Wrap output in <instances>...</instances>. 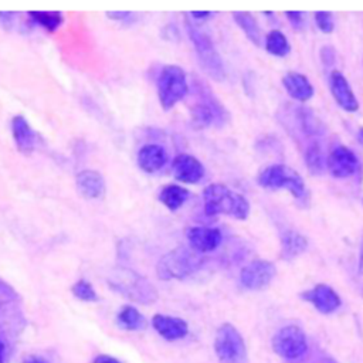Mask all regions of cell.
Wrapping results in <instances>:
<instances>
[{"label": "cell", "mask_w": 363, "mask_h": 363, "mask_svg": "<svg viewBox=\"0 0 363 363\" xmlns=\"http://www.w3.org/2000/svg\"><path fill=\"white\" fill-rule=\"evenodd\" d=\"M299 118H301V125H302V129L305 130V133L318 135L323 130V128L319 125V121L308 109H301Z\"/></svg>", "instance_id": "29"}, {"label": "cell", "mask_w": 363, "mask_h": 363, "mask_svg": "<svg viewBox=\"0 0 363 363\" xmlns=\"http://www.w3.org/2000/svg\"><path fill=\"white\" fill-rule=\"evenodd\" d=\"M152 325L155 330L166 340H179L184 337L189 332V326L186 320H183L182 318H174V316L162 315V313H156L153 316Z\"/></svg>", "instance_id": "17"}, {"label": "cell", "mask_w": 363, "mask_h": 363, "mask_svg": "<svg viewBox=\"0 0 363 363\" xmlns=\"http://www.w3.org/2000/svg\"><path fill=\"white\" fill-rule=\"evenodd\" d=\"M92 363H121L118 359L112 357V356H108V354H99L94 359Z\"/></svg>", "instance_id": "33"}, {"label": "cell", "mask_w": 363, "mask_h": 363, "mask_svg": "<svg viewBox=\"0 0 363 363\" xmlns=\"http://www.w3.org/2000/svg\"><path fill=\"white\" fill-rule=\"evenodd\" d=\"M305 163L311 174H320L325 167V159L322 155V149L318 142H313L308 146L305 153Z\"/></svg>", "instance_id": "27"}, {"label": "cell", "mask_w": 363, "mask_h": 363, "mask_svg": "<svg viewBox=\"0 0 363 363\" xmlns=\"http://www.w3.org/2000/svg\"><path fill=\"white\" fill-rule=\"evenodd\" d=\"M315 21L316 26L320 28V31L329 34L333 31L335 23H333V16L328 11H318L315 13Z\"/></svg>", "instance_id": "30"}, {"label": "cell", "mask_w": 363, "mask_h": 363, "mask_svg": "<svg viewBox=\"0 0 363 363\" xmlns=\"http://www.w3.org/2000/svg\"><path fill=\"white\" fill-rule=\"evenodd\" d=\"M233 18L238 24V27L245 33L247 38L257 47L261 45V28L254 18L252 14L245 11H235L233 13Z\"/></svg>", "instance_id": "23"}, {"label": "cell", "mask_w": 363, "mask_h": 363, "mask_svg": "<svg viewBox=\"0 0 363 363\" xmlns=\"http://www.w3.org/2000/svg\"><path fill=\"white\" fill-rule=\"evenodd\" d=\"M326 363H335V362H333V360H328Z\"/></svg>", "instance_id": "39"}, {"label": "cell", "mask_w": 363, "mask_h": 363, "mask_svg": "<svg viewBox=\"0 0 363 363\" xmlns=\"http://www.w3.org/2000/svg\"><path fill=\"white\" fill-rule=\"evenodd\" d=\"M11 135L16 147L23 153H31L37 146V133L23 115L11 119Z\"/></svg>", "instance_id": "15"}, {"label": "cell", "mask_w": 363, "mask_h": 363, "mask_svg": "<svg viewBox=\"0 0 363 363\" xmlns=\"http://www.w3.org/2000/svg\"><path fill=\"white\" fill-rule=\"evenodd\" d=\"M282 84L288 92V95L296 101L306 102L313 95V86L309 79L299 72H286L282 78Z\"/></svg>", "instance_id": "19"}, {"label": "cell", "mask_w": 363, "mask_h": 363, "mask_svg": "<svg viewBox=\"0 0 363 363\" xmlns=\"http://www.w3.org/2000/svg\"><path fill=\"white\" fill-rule=\"evenodd\" d=\"M265 48L269 54L277 55V57H285L291 51V45H289L286 37L279 30H272L267 34Z\"/></svg>", "instance_id": "25"}, {"label": "cell", "mask_w": 363, "mask_h": 363, "mask_svg": "<svg viewBox=\"0 0 363 363\" xmlns=\"http://www.w3.org/2000/svg\"><path fill=\"white\" fill-rule=\"evenodd\" d=\"M189 196L190 191L180 184H167L162 187L159 191L160 203L170 211L179 210L183 206V203L189 199Z\"/></svg>", "instance_id": "22"}, {"label": "cell", "mask_w": 363, "mask_h": 363, "mask_svg": "<svg viewBox=\"0 0 363 363\" xmlns=\"http://www.w3.org/2000/svg\"><path fill=\"white\" fill-rule=\"evenodd\" d=\"M23 363H48L45 359H43V357H40V356H28V357H26L24 359V362Z\"/></svg>", "instance_id": "35"}, {"label": "cell", "mask_w": 363, "mask_h": 363, "mask_svg": "<svg viewBox=\"0 0 363 363\" xmlns=\"http://www.w3.org/2000/svg\"><path fill=\"white\" fill-rule=\"evenodd\" d=\"M138 166L146 173H155L160 170L167 162V153L163 146L156 143L145 145L138 152Z\"/></svg>", "instance_id": "18"}, {"label": "cell", "mask_w": 363, "mask_h": 363, "mask_svg": "<svg viewBox=\"0 0 363 363\" xmlns=\"http://www.w3.org/2000/svg\"><path fill=\"white\" fill-rule=\"evenodd\" d=\"M118 323L128 330H140L146 326V319L136 308L126 305L118 313Z\"/></svg>", "instance_id": "24"}, {"label": "cell", "mask_w": 363, "mask_h": 363, "mask_svg": "<svg viewBox=\"0 0 363 363\" xmlns=\"http://www.w3.org/2000/svg\"><path fill=\"white\" fill-rule=\"evenodd\" d=\"M106 16L111 20H116V21H126L129 18H132V13L130 11H108Z\"/></svg>", "instance_id": "32"}, {"label": "cell", "mask_w": 363, "mask_h": 363, "mask_svg": "<svg viewBox=\"0 0 363 363\" xmlns=\"http://www.w3.org/2000/svg\"><path fill=\"white\" fill-rule=\"evenodd\" d=\"M156 85H157V98H159L160 106L164 111L172 109L189 92L186 72L182 67L174 64L164 65L160 69Z\"/></svg>", "instance_id": "4"}, {"label": "cell", "mask_w": 363, "mask_h": 363, "mask_svg": "<svg viewBox=\"0 0 363 363\" xmlns=\"http://www.w3.org/2000/svg\"><path fill=\"white\" fill-rule=\"evenodd\" d=\"M214 350L218 363H248L244 339L231 323H223L217 329Z\"/></svg>", "instance_id": "5"}, {"label": "cell", "mask_w": 363, "mask_h": 363, "mask_svg": "<svg viewBox=\"0 0 363 363\" xmlns=\"http://www.w3.org/2000/svg\"><path fill=\"white\" fill-rule=\"evenodd\" d=\"M71 292H72V295L75 298H78L79 301H84V302H95V301H98V295L94 291L92 285L88 281H85V279L77 281L72 285Z\"/></svg>", "instance_id": "28"}, {"label": "cell", "mask_w": 363, "mask_h": 363, "mask_svg": "<svg viewBox=\"0 0 363 363\" xmlns=\"http://www.w3.org/2000/svg\"><path fill=\"white\" fill-rule=\"evenodd\" d=\"M200 264L201 258L199 257V252L191 248L179 247L162 255L156 265V274L163 281L183 279L191 275Z\"/></svg>", "instance_id": "3"}, {"label": "cell", "mask_w": 363, "mask_h": 363, "mask_svg": "<svg viewBox=\"0 0 363 363\" xmlns=\"http://www.w3.org/2000/svg\"><path fill=\"white\" fill-rule=\"evenodd\" d=\"M186 237L189 247L199 254L214 251L223 240L221 231L211 227H190L186 231Z\"/></svg>", "instance_id": "12"}, {"label": "cell", "mask_w": 363, "mask_h": 363, "mask_svg": "<svg viewBox=\"0 0 363 363\" xmlns=\"http://www.w3.org/2000/svg\"><path fill=\"white\" fill-rule=\"evenodd\" d=\"M78 193L85 199H101L105 194V180L96 170H81L75 177Z\"/></svg>", "instance_id": "16"}, {"label": "cell", "mask_w": 363, "mask_h": 363, "mask_svg": "<svg viewBox=\"0 0 363 363\" xmlns=\"http://www.w3.org/2000/svg\"><path fill=\"white\" fill-rule=\"evenodd\" d=\"M330 92L337 102L340 108H343L347 112H354L359 109V102L345 78V75L339 71H332L330 72Z\"/></svg>", "instance_id": "14"}, {"label": "cell", "mask_w": 363, "mask_h": 363, "mask_svg": "<svg viewBox=\"0 0 363 363\" xmlns=\"http://www.w3.org/2000/svg\"><path fill=\"white\" fill-rule=\"evenodd\" d=\"M211 16V11H190V17L194 20H204Z\"/></svg>", "instance_id": "34"}, {"label": "cell", "mask_w": 363, "mask_h": 363, "mask_svg": "<svg viewBox=\"0 0 363 363\" xmlns=\"http://www.w3.org/2000/svg\"><path fill=\"white\" fill-rule=\"evenodd\" d=\"M356 138H357V142L363 146V126L357 129V135H356Z\"/></svg>", "instance_id": "37"}, {"label": "cell", "mask_w": 363, "mask_h": 363, "mask_svg": "<svg viewBox=\"0 0 363 363\" xmlns=\"http://www.w3.org/2000/svg\"><path fill=\"white\" fill-rule=\"evenodd\" d=\"M326 164L333 177L345 179L352 176L357 170L359 160L349 147L337 146L329 153Z\"/></svg>", "instance_id": "11"}, {"label": "cell", "mask_w": 363, "mask_h": 363, "mask_svg": "<svg viewBox=\"0 0 363 363\" xmlns=\"http://www.w3.org/2000/svg\"><path fill=\"white\" fill-rule=\"evenodd\" d=\"M186 28L189 38L194 45V51L200 61L203 69L216 81H223L225 78V69L223 60L214 47L211 38L199 26H196L190 18L186 17Z\"/></svg>", "instance_id": "2"}, {"label": "cell", "mask_w": 363, "mask_h": 363, "mask_svg": "<svg viewBox=\"0 0 363 363\" xmlns=\"http://www.w3.org/2000/svg\"><path fill=\"white\" fill-rule=\"evenodd\" d=\"M109 282L112 284V288L133 301L146 303L156 298V291L147 279L130 269H118Z\"/></svg>", "instance_id": "7"}, {"label": "cell", "mask_w": 363, "mask_h": 363, "mask_svg": "<svg viewBox=\"0 0 363 363\" xmlns=\"http://www.w3.org/2000/svg\"><path fill=\"white\" fill-rule=\"evenodd\" d=\"M258 184L265 189H285L294 197L305 194V183L301 174L285 164H271L258 174Z\"/></svg>", "instance_id": "6"}, {"label": "cell", "mask_w": 363, "mask_h": 363, "mask_svg": "<svg viewBox=\"0 0 363 363\" xmlns=\"http://www.w3.org/2000/svg\"><path fill=\"white\" fill-rule=\"evenodd\" d=\"M275 265L267 259H254L240 272V281L244 288L259 291L269 285L275 277Z\"/></svg>", "instance_id": "9"}, {"label": "cell", "mask_w": 363, "mask_h": 363, "mask_svg": "<svg viewBox=\"0 0 363 363\" xmlns=\"http://www.w3.org/2000/svg\"><path fill=\"white\" fill-rule=\"evenodd\" d=\"M286 17L295 28H301L303 26V13L302 11H286Z\"/></svg>", "instance_id": "31"}, {"label": "cell", "mask_w": 363, "mask_h": 363, "mask_svg": "<svg viewBox=\"0 0 363 363\" xmlns=\"http://www.w3.org/2000/svg\"><path fill=\"white\" fill-rule=\"evenodd\" d=\"M271 345L274 352L284 359H298L308 349V342L303 330L295 325L281 328L274 335Z\"/></svg>", "instance_id": "8"}, {"label": "cell", "mask_w": 363, "mask_h": 363, "mask_svg": "<svg viewBox=\"0 0 363 363\" xmlns=\"http://www.w3.org/2000/svg\"><path fill=\"white\" fill-rule=\"evenodd\" d=\"M0 363H4V345L0 342Z\"/></svg>", "instance_id": "38"}, {"label": "cell", "mask_w": 363, "mask_h": 363, "mask_svg": "<svg viewBox=\"0 0 363 363\" xmlns=\"http://www.w3.org/2000/svg\"><path fill=\"white\" fill-rule=\"evenodd\" d=\"M359 274L363 275V237L360 242V252H359Z\"/></svg>", "instance_id": "36"}, {"label": "cell", "mask_w": 363, "mask_h": 363, "mask_svg": "<svg viewBox=\"0 0 363 363\" xmlns=\"http://www.w3.org/2000/svg\"><path fill=\"white\" fill-rule=\"evenodd\" d=\"M173 176L176 180L187 184H196L204 176L203 163L189 153H180L173 159L172 163Z\"/></svg>", "instance_id": "10"}, {"label": "cell", "mask_w": 363, "mask_h": 363, "mask_svg": "<svg viewBox=\"0 0 363 363\" xmlns=\"http://www.w3.org/2000/svg\"><path fill=\"white\" fill-rule=\"evenodd\" d=\"M203 201L207 216L227 214L237 220H245L250 214L248 200L221 183L206 186L203 190Z\"/></svg>", "instance_id": "1"}, {"label": "cell", "mask_w": 363, "mask_h": 363, "mask_svg": "<svg viewBox=\"0 0 363 363\" xmlns=\"http://www.w3.org/2000/svg\"><path fill=\"white\" fill-rule=\"evenodd\" d=\"M28 17L48 31H55L64 21L60 11H28Z\"/></svg>", "instance_id": "26"}, {"label": "cell", "mask_w": 363, "mask_h": 363, "mask_svg": "<svg viewBox=\"0 0 363 363\" xmlns=\"http://www.w3.org/2000/svg\"><path fill=\"white\" fill-rule=\"evenodd\" d=\"M362 295H363V289H362Z\"/></svg>", "instance_id": "40"}, {"label": "cell", "mask_w": 363, "mask_h": 363, "mask_svg": "<svg viewBox=\"0 0 363 363\" xmlns=\"http://www.w3.org/2000/svg\"><path fill=\"white\" fill-rule=\"evenodd\" d=\"M301 298L311 302L320 313H332L340 306L339 295L325 284H318L312 289L302 292Z\"/></svg>", "instance_id": "13"}, {"label": "cell", "mask_w": 363, "mask_h": 363, "mask_svg": "<svg viewBox=\"0 0 363 363\" xmlns=\"http://www.w3.org/2000/svg\"><path fill=\"white\" fill-rule=\"evenodd\" d=\"M308 248V240L301 233L286 230L281 237V255L285 259H292Z\"/></svg>", "instance_id": "20"}, {"label": "cell", "mask_w": 363, "mask_h": 363, "mask_svg": "<svg viewBox=\"0 0 363 363\" xmlns=\"http://www.w3.org/2000/svg\"><path fill=\"white\" fill-rule=\"evenodd\" d=\"M220 111H223V106L214 101L200 102L191 109V121L199 128H207L221 116Z\"/></svg>", "instance_id": "21"}]
</instances>
